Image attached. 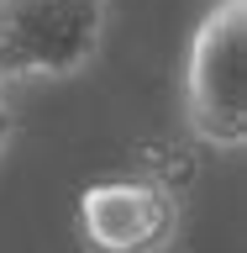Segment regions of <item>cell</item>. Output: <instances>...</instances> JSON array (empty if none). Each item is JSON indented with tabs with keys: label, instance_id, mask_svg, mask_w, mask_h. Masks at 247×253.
<instances>
[{
	"label": "cell",
	"instance_id": "6da1fadb",
	"mask_svg": "<svg viewBox=\"0 0 247 253\" xmlns=\"http://www.w3.org/2000/svg\"><path fill=\"white\" fill-rule=\"evenodd\" d=\"M184 126L221 153L247 148V0H216L184 47Z\"/></svg>",
	"mask_w": 247,
	"mask_h": 253
},
{
	"label": "cell",
	"instance_id": "7a4b0ae2",
	"mask_svg": "<svg viewBox=\"0 0 247 253\" xmlns=\"http://www.w3.org/2000/svg\"><path fill=\"white\" fill-rule=\"evenodd\" d=\"M110 27V0H0V90L53 84L90 69Z\"/></svg>",
	"mask_w": 247,
	"mask_h": 253
},
{
	"label": "cell",
	"instance_id": "3957f363",
	"mask_svg": "<svg viewBox=\"0 0 247 253\" xmlns=\"http://www.w3.org/2000/svg\"><path fill=\"white\" fill-rule=\"evenodd\" d=\"M184 206L169 185L147 174H116L79 190L74 227L84 253H169Z\"/></svg>",
	"mask_w": 247,
	"mask_h": 253
},
{
	"label": "cell",
	"instance_id": "277c9868",
	"mask_svg": "<svg viewBox=\"0 0 247 253\" xmlns=\"http://www.w3.org/2000/svg\"><path fill=\"white\" fill-rule=\"evenodd\" d=\"M16 142V111H11V100H5V90H0V153Z\"/></svg>",
	"mask_w": 247,
	"mask_h": 253
}]
</instances>
